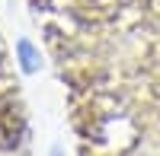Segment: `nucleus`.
<instances>
[{
	"label": "nucleus",
	"instance_id": "nucleus-1",
	"mask_svg": "<svg viewBox=\"0 0 160 156\" xmlns=\"http://www.w3.org/2000/svg\"><path fill=\"white\" fill-rule=\"evenodd\" d=\"M0 156H32L29 118H26L22 93L13 76L3 38H0Z\"/></svg>",
	"mask_w": 160,
	"mask_h": 156
}]
</instances>
